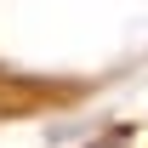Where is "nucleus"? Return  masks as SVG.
<instances>
[]
</instances>
